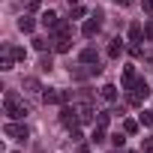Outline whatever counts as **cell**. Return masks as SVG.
Returning a JSON list of instances; mask_svg holds the SVG:
<instances>
[{
    "instance_id": "2",
    "label": "cell",
    "mask_w": 153,
    "mask_h": 153,
    "mask_svg": "<svg viewBox=\"0 0 153 153\" xmlns=\"http://www.w3.org/2000/svg\"><path fill=\"white\" fill-rule=\"evenodd\" d=\"M3 135L12 138V141H27V138H30V129H27L24 123H18V120H9V123L3 126Z\"/></svg>"
},
{
    "instance_id": "17",
    "label": "cell",
    "mask_w": 153,
    "mask_h": 153,
    "mask_svg": "<svg viewBox=\"0 0 153 153\" xmlns=\"http://www.w3.org/2000/svg\"><path fill=\"white\" fill-rule=\"evenodd\" d=\"M105 141V129L102 126H93V132H90V144H102Z\"/></svg>"
},
{
    "instance_id": "14",
    "label": "cell",
    "mask_w": 153,
    "mask_h": 153,
    "mask_svg": "<svg viewBox=\"0 0 153 153\" xmlns=\"http://www.w3.org/2000/svg\"><path fill=\"white\" fill-rule=\"evenodd\" d=\"M108 123H111V111H96V123H93V126L108 129Z\"/></svg>"
},
{
    "instance_id": "15",
    "label": "cell",
    "mask_w": 153,
    "mask_h": 153,
    "mask_svg": "<svg viewBox=\"0 0 153 153\" xmlns=\"http://www.w3.org/2000/svg\"><path fill=\"white\" fill-rule=\"evenodd\" d=\"M132 81H135V69H132V66H126V69H123V90H129V87H132Z\"/></svg>"
},
{
    "instance_id": "24",
    "label": "cell",
    "mask_w": 153,
    "mask_h": 153,
    "mask_svg": "<svg viewBox=\"0 0 153 153\" xmlns=\"http://www.w3.org/2000/svg\"><path fill=\"white\" fill-rule=\"evenodd\" d=\"M12 57H15V60H24L27 51H24V48H12Z\"/></svg>"
},
{
    "instance_id": "10",
    "label": "cell",
    "mask_w": 153,
    "mask_h": 153,
    "mask_svg": "<svg viewBox=\"0 0 153 153\" xmlns=\"http://www.w3.org/2000/svg\"><path fill=\"white\" fill-rule=\"evenodd\" d=\"M144 39V27L141 24H129V42H141Z\"/></svg>"
},
{
    "instance_id": "21",
    "label": "cell",
    "mask_w": 153,
    "mask_h": 153,
    "mask_svg": "<svg viewBox=\"0 0 153 153\" xmlns=\"http://www.w3.org/2000/svg\"><path fill=\"white\" fill-rule=\"evenodd\" d=\"M111 144H114V147H123V144H126V132H114V135H111Z\"/></svg>"
},
{
    "instance_id": "19",
    "label": "cell",
    "mask_w": 153,
    "mask_h": 153,
    "mask_svg": "<svg viewBox=\"0 0 153 153\" xmlns=\"http://www.w3.org/2000/svg\"><path fill=\"white\" fill-rule=\"evenodd\" d=\"M138 123L141 126H153V111H141L138 114Z\"/></svg>"
},
{
    "instance_id": "12",
    "label": "cell",
    "mask_w": 153,
    "mask_h": 153,
    "mask_svg": "<svg viewBox=\"0 0 153 153\" xmlns=\"http://www.w3.org/2000/svg\"><path fill=\"white\" fill-rule=\"evenodd\" d=\"M99 93H102V99H105V102H117V87H114V84H105Z\"/></svg>"
},
{
    "instance_id": "6",
    "label": "cell",
    "mask_w": 153,
    "mask_h": 153,
    "mask_svg": "<svg viewBox=\"0 0 153 153\" xmlns=\"http://www.w3.org/2000/svg\"><path fill=\"white\" fill-rule=\"evenodd\" d=\"M51 33H54V39H69V36H72V24H69V21H60Z\"/></svg>"
},
{
    "instance_id": "29",
    "label": "cell",
    "mask_w": 153,
    "mask_h": 153,
    "mask_svg": "<svg viewBox=\"0 0 153 153\" xmlns=\"http://www.w3.org/2000/svg\"><path fill=\"white\" fill-rule=\"evenodd\" d=\"M114 3H117V6H126V3H129V0H114Z\"/></svg>"
},
{
    "instance_id": "22",
    "label": "cell",
    "mask_w": 153,
    "mask_h": 153,
    "mask_svg": "<svg viewBox=\"0 0 153 153\" xmlns=\"http://www.w3.org/2000/svg\"><path fill=\"white\" fill-rule=\"evenodd\" d=\"M33 48H36V51H48V39L36 36V39H33Z\"/></svg>"
},
{
    "instance_id": "9",
    "label": "cell",
    "mask_w": 153,
    "mask_h": 153,
    "mask_svg": "<svg viewBox=\"0 0 153 153\" xmlns=\"http://www.w3.org/2000/svg\"><path fill=\"white\" fill-rule=\"evenodd\" d=\"M78 117H81V123H96V114H93L90 105H81L78 108Z\"/></svg>"
},
{
    "instance_id": "18",
    "label": "cell",
    "mask_w": 153,
    "mask_h": 153,
    "mask_svg": "<svg viewBox=\"0 0 153 153\" xmlns=\"http://www.w3.org/2000/svg\"><path fill=\"white\" fill-rule=\"evenodd\" d=\"M138 126H141L138 120H129V117L123 120V132H126V135H135V132H138Z\"/></svg>"
},
{
    "instance_id": "26",
    "label": "cell",
    "mask_w": 153,
    "mask_h": 153,
    "mask_svg": "<svg viewBox=\"0 0 153 153\" xmlns=\"http://www.w3.org/2000/svg\"><path fill=\"white\" fill-rule=\"evenodd\" d=\"M84 12H87V9H84V6H72V18H81V15H84Z\"/></svg>"
},
{
    "instance_id": "27",
    "label": "cell",
    "mask_w": 153,
    "mask_h": 153,
    "mask_svg": "<svg viewBox=\"0 0 153 153\" xmlns=\"http://www.w3.org/2000/svg\"><path fill=\"white\" fill-rule=\"evenodd\" d=\"M69 132H72V141H81V138H84V135H81V129H78V126H75V129H69Z\"/></svg>"
},
{
    "instance_id": "30",
    "label": "cell",
    "mask_w": 153,
    "mask_h": 153,
    "mask_svg": "<svg viewBox=\"0 0 153 153\" xmlns=\"http://www.w3.org/2000/svg\"><path fill=\"white\" fill-rule=\"evenodd\" d=\"M81 153H90V150H87V147H81Z\"/></svg>"
},
{
    "instance_id": "20",
    "label": "cell",
    "mask_w": 153,
    "mask_h": 153,
    "mask_svg": "<svg viewBox=\"0 0 153 153\" xmlns=\"http://www.w3.org/2000/svg\"><path fill=\"white\" fill-rule=\"evenodd\" d=\"M24 87H27V90H30V93H39V90H42V87H39V81H36V78H24Z\"/></svg>"
},
{
    "instance_id": "7",
    "label": "cell",
    "mask_w": 153,
    "mask_h": 153,
    "mask_svg": "<svg viewBox=\"0 0 153 153\" xmlns=\"http://www.w3.org/2000/svg\"><path fill=\"white\" fill-rule=\"evenodd\" d=\"M18 30H21V33H33V30H36V21H33L30 15H21V18H18Z\"/></svg>"
},
{
    "instance_id": "1",
    "label": "cell",
    "mask_w": 153,
    "mask_h": 153,
    "mask_svg": "<svg viewBox=\"0 0 153 153\" xmlns=\"http://www.w3.org/2000/svg\"><path fill=\"white\" fill-rule=\"evenodd\" d=\"M3 111H6V117H9V120H24V117L30 114V108L18 99V93H15V90H6V96H3Z\"/></svg>"
},
{
    "instance_id": "16",
    "label": "cell",
    "mask_w": 153,
    "mask_h": 153,
    "mask_svg": "<svg viewBox=\"0 0 153 153\" xmlns=\"http://www.w3.org/2000/svg\"><path fill=\"white\" fill-rule=\"evenodd\" d=\"M69 48H72V39H54V51L57 54H66Z\"/></svg>"
},
{
    "instance_id": "13",
    "label": "cell",
    "mask_w": 153,
    "mask_h": 153,
    "mask_svg": "<svg viewBox=\"0 0 153 153\" xmlns=\"http://www.w3.org/2000/svg\"><path fill=\"white\" fill-rule=\"evenodd\" d=\"M39 69H42V72H51V69H54V57L42 51V57H39Z\"/></svg>"
},
{
    "instance_id": "5",
    "label": "cell",
    "mask_w": 153,
    "mask_h": 153,
    "mask_svg": "<svg viewBox=\"0 0 153 153\" xmlns=\"http://www.w3.org/2000/svg\"><path fill=\"white\" fill-rule=\"evenodd\" d=\"M39 21H42V27H45V30H54V27L60 24V18H57V12H54V9H45V12L39 15Z\"/></svg>"
},
{
    "instance_id": "23",
    "label": "cell",
    "mask_w": 153,
    "mask_h": 153,
    "mask_svg": "<svg viewBox=\"0 0 153 153\" xmlns=\"http://www.w3.org/2000/svg\"><path fill=\"white\" fill-rule=\"evenodd\" d=\"M141 150H144V153H153V135H150V138H144V144H141Z\"/></svg>"
},
{
    "instance_id": "4",
    "label": "cell",
    "mask_w": 153,
    "mask_h": 153,
    "mask_svg": "<svg viewBox=\"0 0 153 153\" xmlns=\"http://www.w3.org/2000/svg\"><path fill=\"white\" fill-rule=\"evenodd\" d=\"M99 18H102V12L96 9V12H93V18H90V21H84V27H81V33H84L87 39H93V36L99 33V27H102V21H99Z\"/></svg>"
},
{
    "instance_id": "8",
    "label": "cell",
    "mask_w": 153,
    "mask_h": 153,
    "mask_svg": "<svg viewBox=\"0 0 153 153\" xmlns=\"http://www.w3.org/2000/svg\"><path fill=\"white\" fill-rule=\"evenodd\" d=\"M81 63H87V66L99 63V51H96V48H84V51H81Z\"/></svg>"
},
{
    "instance_id": "11",
    "label": "cell",
    "mask_w": 153,
    "mask_h": 153,
    "mask_svg": "<svg viewBox=\"0 0 153 153\" xmlns=\"http://www.w3.org/2000/svg\"><path fill=\"white\" fill-rule=\"evenodd\" d=\"M123 54V39L117 36V39H111V45H108V57H120Z\"/></svg>"
},
{
    "instance_id": "28",
    "label": "cell",
    "mask_w": 153,
    "mask_h": 153,
    "mask_svg": "<svg viewBox=\"0 0 153 153\" xmlns=\"http://www.w3.org/2000/svg\"><path fill=\"white\" fill-rule=\"evenodd\" d=\"M141 6H144V12H153V0H141Z\"/></svg>"
},
{
    "instance_id": "3",
    "label": "cell",
    "mask_w": 153,
    "mask_h": 153,
    "mask_svg": "<svg viewBox=\"0 0 153 153\" xmlns=\"http://www.w3.org/2000/svg\"><path fill=\"white\" fill-rule=\"evenodd\" d=\"M60 123H63L66 129H75V126L81 123L78 108H75V105H69V102H63V105H60Z\"/></svg>"
},
{
    "instance_id": "25",
    "label": "cell",
    "mask_w": 153,
    "mask_h": 153,
    "mask_svg": "<svg viewBox=\"0 0 153 153\" xmlns=\"http://www.w3.org/2000/svg\"><path fill=\"white\" fill-rule=\"evenodd\" d=\"M144 36H147V39H153V18L144 24Z\"/></svg>"
}]
</instances>
